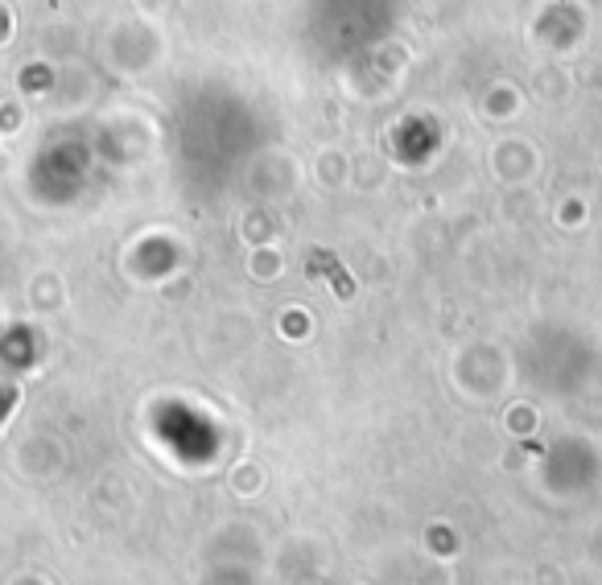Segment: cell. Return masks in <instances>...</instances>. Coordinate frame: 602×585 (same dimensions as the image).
<instances>
[{"instance_id": "obj_1", "label": "cell", "mask_w": 602, "mask_h": 585, "mask_svg": "<svg viewBox=\"0 0 602 585\" xmlns=\"http://www.w3.org/2000/svg\"><path fill=\"white\" fill-rule=\"evenodd\" d=\"M13 400H17V388H13V383H4V388H0V416L8 412V404H13Z\"/></svg>"}]
</instances>
